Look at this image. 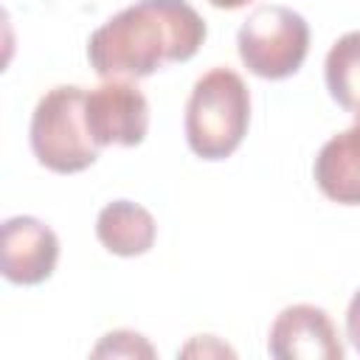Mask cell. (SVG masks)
<instances>
[{
	"label": "cell",
	"mask_w": 360,
	"mask_h": 360,
	"mask_svg": "<svg viewBox=\"0 0 360 360\" xmlns=\"http://www.w3.org/2000/svg\"><path fill=\"white\" fill-rule=\"evenodd\" d=\"M59 262L56 233L37 217H8L0 231V270L11 284L34 287L51 278Z\"/></svg>",
	"instance_id": "7"
},
{
	"label": "cell",
	"mask_w": 360,
	"mask_h": 360,
	"mask_svg": "<svg viewBox=\"0 0 360 360\" xmlns=\"http://www.w3.org/2000/svg\"><path fill=\"white\" fill-rule=\"evenodd\" d=\"M93 354H96V357H104V354H112V357H138V354L152 357V354H155V349L146 343V338H143V335H138V332H127V329H118V332L104 335V340L93 349Z\"/></svg>",
	"instance_id": "11"
},
{
	"label": "cell",
	"mask_w": 360,
	"mask_h": 360,
	"mask_svg": "<svg viewBox=\"0 0 360 360\" xmlns=\"http://www.w3.org/2000/svg\"><path fill=\"white\" fill-rule=\"evenodd\" d=\"M155 233V217L132 200H112L96 217V236L115 256H143L152 250Z\"/></svg>",
	"instance_id": "9"
},
{
	"label": "cell",
	"mask_w": 360,
	"mask_h": 360,
	"mask_svg": "<svg viewBox=\"0 0 360 360\" xmlns=\"http://www.w3.org/2000/svg\"><path fill=\"white\" fill-rule=\"evenodd\" d=\"M245 68L259 79H287L298 73L309 51L307 20L287 6L256 8L236 34Z\"/></svg>",
	"instance_id": "4"
},
{
	"label": "cell",
	"mask_w": 360,
	"mask_h": 360,
	"mask_svg": "<svg viewBox=\"0 0 360 360\" xmlns=\"http://www.w3.org/2000/svg\"><path fill=\"white\" fill-rule=\"evenodd\" d=\"M84 124L93 143L138 146L149 132V101L127 79H110L84 96Z\"/></svg>",
	"instance_id": "5"
},
{
	"label": "cell",
	"mask_w": 360,
	"mask_h": 360,
	"mask_svg": "<svg viewBox=\"0 0 360 360\" xmlns=\"http://www.w3.org/2000/svg\"><path fill=\"white\" fill-rule=\"evenodd\" d=\"M250 124V93L245 79L231 68L202 73L186 104V141L202 160L231 158Z\"/></svg>",
	"instance_id": "2"
},
{
	"label": "cell",
	"mask_w": 360,
	"mask_h": 360,
	"mask_svg": "<svg viewBox=\"0 0 360 360\" xmlns=\"http://www.w3.org/2000/svg\"><path fill=\"white\" fill-rule=\"evenodd\" d=\"M205 42V20L186 0H138L112 14L87 39L96 76L146 79L163 65L188 62Z\"/></svg>",
	"instance_id": "1"
},
{
	"label": "cell",
	"mask_w": 360,
	"mask_h": 360,
	"mask_svg": "<svg viewBox=\"0 0 360 360\" xmlns=\"http://www.w3.org/2000/svg\"><path fill=\"white\" fill-rule=\"evenodd\" d=\"M326 90L346 110L360 112V31L343 34L323 62Z\"/></svg>",
	"instance_id": "10"
},
{
	"label": "cell",
	"mask_w": 360,
	"mask_h": 360,
	"mask_svg": "<svg viewBox=\"0 0 360 360\" xmlns=\"http://www.w3.org/2000/svg\"><path fill=\"white\" fill-rule=\"evenodd\" d=\"M211 6H217V8H225V11H233V8H242V6H248L250 0H208Z\"/></svg>",
	"instance_id": "13"
},
{
	"label": "cell",
	"mask_w": 360,
	"mask_h": 360,
	"mask_svg": "<svg viewBox=\"0 0 360 360\" xmlns=\"http://www.w3.org/2000/svg\"><path fill=\"white\" fill-rule=\"evenodd\" d=\"M315 183L338 205H360V112L354 124L332 135L312 166Z\"/></svg>",
	"instance_id": "8"
},
{
	"label": "cell",
	"mask_w": 360,
	"mask_h": 360,
	"mask_svg": "<svg viewBox=\"0 0 360 360\" xmlns=\"http://www.w3.org/2000/svg\"><path fill=\"white\" fill-rule=\"evenodd\" d=\"M346 338H349L352 346L360 352V290L352 295L349 309H346Z\"/></svg>",
	"instance_id": "12"
},
{
	"label": "cell",
	"mask_w": 360,
	"mask_h": 360,
	"mask_svg": "<svg viewBox=\"0 0 360 360\" xmlns=\"http://www.w3.org/2000/svg\"><path fill=\"white\" fill-rule=\"evenodd\" d=\"M84 87L59 84L51 87L31 112V152L56 174H76L98 160V146L84 124Z\"/></svg>",
	"instance_id": "3"
},
{
	"label": "cell",
	"mask_w": 360,
	"mask_h": 360,
	"mask_svg": "<svg viewBox=\"0 0 360 360\" xmlns=\"http://www.w3.org/2000/svg\"><path fill=\"white\" fill-rule=\"evenodd\" d=\"M276 360H343V343L326 309L315 304L284 307L267 335Z\"/></svg>",
	"instance_id": "6"
}]
</instances>
